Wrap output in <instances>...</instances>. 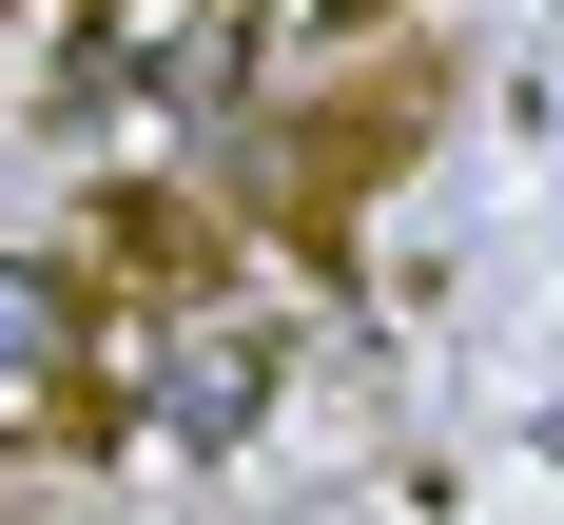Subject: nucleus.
Masks as SVG:
<instances>
[{
    "mask_svg": "<svg viewBox=\"0 0 564 525\" xmlns=\"http://www.w3.org/2000/svg\"><path fill=\"white\" fill-rule=\"evenodd\" d=\"M253 58H273V40H253V0H98V78H137V98H175V117L234 98Z\"/></svg>",
    "mask_w": 564,
    "mask_h": 525,
    "instance_id": "f257e3e1",
    "label": "nucleus"
},
{
    "mask_svg": "<svg viewBox=\"0 0 564 525\" xmlns=\"http://www.w3.org/2000/svg\"><path fill=\"white\" fill-rule=\"evenodd\" d=\"M78 370H98V311H78V273L0 253V428H58V408H78Z\"/></svg>",
    "mask_w": 564,
    "mask_h": 525,
    "instance_id": "f03ea898",
    "label": "nucleus"
}]
</instances>
